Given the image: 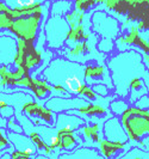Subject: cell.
I'll use <instances>...</instances> for the list:
<instances>
[{"label": "cell", "mask_w": 149, "mask_h": 159, "mask_svg": "<svg viewBox=\"0 0 149 159\" xmlns=\"http://www.w3.org/2000/svg\"><path fill=\"white\" fill-rule=\"evenodd\" d=\"M107 68L116 90V95L121 98H126L129 85L135 78H143L149 95V71L143 64L142 55L135 50L119 53L107 60Z\"/></svg>", "instance_id": "6da1fadb"}, {"label": "cell", "mask_w": 149, "mask_h": 159, "mask_svg": "<svg viewBox=\"0 0 149 159\" xmlns=\"http://www.w3.org/2000/svg\"><path fill=\"white\" fill-rule=\"evenodd\" d=\"M84 65L67 60L64 57H55L50 60L47 68L41 73V79L50 85H60L72 96H79L86 85Z\"/></svg>", "instance_id": "7a4b0ae2"}, {"label": "cell", "mask_w": 149, "mask_h": 159, "mask_svg": "<svg viewBox=\"0 0 149 159\" xmlns=\"http://www.w3.org/2000/svg\"><path fill=\"white\" fill-rule=\"evenodd\" d=\"M121 121L129 140L140 141L144 135H149V112L147 110L129 108L122 115Z\"/></svg>", "instance_id": "3957f363"}, {"label": "cell", "mask_w": 149, "mask_h": 159, "mask_svg": "<svg viewBox=\"0 0 149 159\" xmlns=\"http://www.w3.org/2000/svg\"><path fill=\"white\" fill-rule=\"evenodd\" d=\"M44 6V4H43ZM43 10V8H42ZM43 18V12H35L31 15H26L12 19L8 25V30L13 32V36L20 39L24 42H33L38 31L41 19Z\"/></svg>", "instance_id": "277c9868"}, {"label": "cell", "mask_w": 149, "mask_h": 159, "mask_svg": "<svg viewBox=\"0 0 149 159\" xmlns=\"http://www.w3.org/2000/svg\"><path fill=\"white\" fill-rule=\"evenodd\" d=\"M44 39L49 48L59 49L67 41L71 26L63 16H50L44 24Z\"/></svg>", "instance_id": "5b68a950"}, {"label": "cell", "mask_w": 149, "mask_h": 159, "mask_svg": "<svg viewBox=\"0 0 149 159\" xmlns=\"http://www.w3.org/2000/svg\"><path fill=\"white\" fill-rule=\"evenodd\" d=\"M22 111L29 117L30 122L33 123V126H49V127L55 126L57 114L46 108V105L42 107L41 104L35 103L32 99L24 104Z\"/></svg>", "instance_id": "8992f818"}, {"label": "cell", "mask_w": 149, "mask_h": 159, "mask_svg": "<svg viewBox=\"0 0 149 159\" xmlns=\"http://www.w3.org/2000/svg\"><path fill=\"white\" fill-rule=\"evenodd\" d=\"M92 30L102 39L116 40L119 34V24L105 11H97L92 16Z\"/></svg>", "instance_id": "52a82bcc"}, {"label": "cell", "mask_w": 149, "mask_h": 159, "mask_svg": "<svg viewBox=\"0 0 149 159\" xmlns=\"http://www.w3.org/2000/svg\"><path fill=\"white\" fill-rule=\"evenodd\" d=\"M90 104V101L80 96H71V97H61V96H53L46 101V108L50 109L51 111L66 112L74 109H80Z\"/></svg>", "instance_id": "ba28073f"}, {"label": "cell", "mask_w": 149, "mask_h": 159, "mask_svg": "<svg viewBox=\"0 0 149 159\" xmlns=\"http://www.w3.org/2000/svg\"><path fill=\"white\" fill-rule=\"evenodd\" d=\"M103 135L105 140L116 143L126 145L129 141V136L126 134L124 126L118 116H110L104 123L103 127Z\"/></svg>", "instance_id": "9c48e42d"}, {"label": "cell", "mask_w": 149, "mask_h": 159, "mask_svg": "<svg viewBox=\"0 0 149 159\" xmlns=\"http://www.w3.org/2000/svg\"><path fill=\"white\" fill-rule=\"evenodd\" d=\"M7 136L16 151L23 152L29 158H35L37 156V153H38L37 148H36L35 143H32V140L28 134L13 133V132H8L7 130Z\"/></svg>", "instance_id": "30bf717a"}, {"label": "cell", "mask_w": 149, "mask_h": 159, "mask_svg": "<svg viewBox=\"0 0 149 159\" xmlns=\"http://www.w3.org/2000/svg\"><path fill=\"white\" fill-rule=\"evenodd\" d=\"M84 125H86V121L82 117L66 111L57 114L54 127H56L57 132H77Z\"/></svg>", "instance_id": "8fae6325"}, {"label": "cell", "mask_w": 149, "mask_h": 159, "mask_svg": "<svg viewBox=\"0 0 149 159\" xmlns=\"http://www.w3.org/2000/svg\"><path fill=\"white\" fill-rule=\"evenodd\" d=\"M18 54V46L13 37L0 36V66H11L15 64Z\"/></svg>", "instance_id": "7c38bea8"}, {"label": "cell", "mask_w": 149, "mask_h": 159, "mask_svg": "<svg viewBox=\"0 0 149 159\" xmlns=\"http://www.w3.org/2000/svg\"><path fill=\"white\" fill-rule=\"evenodd\" d=\"M109 70H105L103 66H86L85 67V81L87 85H93L105 81L106 85L111 89H113V84L111 79H105L104 77H109Z\"/></svg>", "instance_id": "4fadbf2b"}, {"label": "cell", "mask_w": 149, "mask_h": 159, "mask_svg": "<svg viewBox=\"0 0 149 159\" xmlns=\"http://www.w3.org/2000/svg\"><path fill=\"white\" fill-rule=\"evenodd\" d=\"M147 93H148V90H147L143 78H135L131 80V83L129 85V92H128L126 98H128L129 104L133 105L141 96L147 95Z\"/></svg>", "instance_id": "5bb4252c"}, {"label": "cell", "mask_w": 149, "mask_h": 159, "mask_svg": "<svg viewBox=\"0 0 149 159\" xmlns=\"http://www.w3.org/2000/svg\"><path fill=\"white\" fill-rule=\"evenodd\" d=\"M60 158H85V159H97L103 158L99 150H95L93 147H77L69 153L60 154Z\"/></svg>", "instance_id": "9a60e30c"}, {"label": "cell", "mask_w": 149, "mask_h": 159, "mask_svg": "<svg viewBox=\"0 0 149 159\" xmlns=\"http://www.w3.org/2000/svg\"><path fill=\"white\" fill-rule=\"evenodd\" d=\"M124 147H125V145H123V143H111L107 140L99 141V152L103 156V158H115V157H117L116 153H118Z\"/></svg>", "instance_id": "2e32d148"}, {"label": "cell", "mask_w": 149, "mask_h": 159, "mask_svg": "<svg viewBox=\"0 0 149 159\" xmlns=\"http://www.w3.org/2000/svg\"><path fill=\"white\" fill-rule=\"evenodd\" d=\"M57 134L61 139V147L64 151L72 152L81 145L80 139L74 134V132H57Z\"/></svg>", "instance_id": "e0dca14e"}, {"label": "cell", "mask_w": 149, "mask_h": 159, "mask_svg": "<svg viewBox=\"0 0 149 159\" xmlns=\"http://www.w3.org/2000/svg\"><path fill=\"white\" fill-rule=\"evenodd\" d=\"M73 7V2L69 0H53L50 1L51 16H66Z\"/></svg>", "instance_id": "ac0fdd59"}, {"label": "cell", "mask_w": 149, "mask_h": 159, "mask_svg": "<svg viewBox=\"0 0 149 159\" xmlns=\"http://www.w3.org/2000/svg\"><path fill=\"white\" fill-rule=\"evenodd\" d=\"M1 1L11 10H16V8L33 7L37 5H42L49 0H1Z\"/></svg>", "instance_id": "d6986e66"}, {"label": "cell", "mask_w": 149, "mask_h": 159, "mask_svg": "<svg viewBox=\"0 0 149 159\" xmlns=\"http://www.w3.org/2000/svg\"><path fill=\"white\" fill-rule=\"evenodd\" d=\"M109 108H110V111L112 115L121 117L130 108V104H129V102H125L123 98H119V99L115 98L110 102Z\"/></svg>", "instance_id": "ffe728a7"}, {"label": "cell", "mask_w": 149, "mask_h": 159, "mask_svg": "<svg viewBox=\"0 0 149 159\" xmlns=\"http://www.w3.org/2000/svg\"><path fill=\"white\" fill-rule=\"evenodd\" d=\"M15 147L8 139L7 130L4 127H0V156L4 153H12Z\"/></svg>", "instance_id": "44dd1931"}, {"label": "cell", "mask_w": 149, "mask_h": 159, "mask_svg": "<svg viewBox=\"0 0 149 159\" xmlns=\"http://www.w3.org/2000/svg\"><path fill=\"white\" fill-rule=\"evenodd\" d=\"M121 158H143L147 159L149 158V151H144L142 148H137V147H133L125 154H123Z\"/></svg>", "instance_id": "7402d4cb"}, {"label": "cell", "mask_w": 149, "mask_h": 159, "mask_svg": "<svg viewBox=\"0 0 149 159\" xmlns=\"http://www.w3.org/2000/svg\"><path fill=\"white\" fill-rule=\"evenodd\" d=\"M6 129H7L8 132H13V133H24L23 126L18 121L16 115L6 120Z\"/></svg>", "instance_id": "603a6c76"}, {"label": "cell", "mask_w": 149, "mask_h": 159, "mask_svg": "<svg viewBox=\"0 0 149 159\" xmlns=\"http://www.w3.org/2000/svg\"><path fill=\"white\" fill-rule=\"evenodd\" d=\"M115 49V40L111 39H100L98 43V50H100L104 54H110Z\"/></svg>", "instance_id": "cb8c5ba5"}, {"label": "cell", "mask_w": 149, "mask_h": 159, "mask_svg": "<svg viewBox=\"0 0 149 159\" xmlns=\"http://www.w3.org/2000/svg\"><path fill=\"white\" fill-rule=\"evenodd\" d=\"M92 90H93L97 95L102 96V97H107L109 93H110V88L106 84H103V83L93 84L92 85Z\"/></svg>", "instance_id": "d4e9b609"}, {"label": "cell", "mask_w": 149, "mask_h": 159, "mask_svg": "<svg viewBox=\"0 0 149 159\" xmlns=\"http://www.w3.org/2000/svg\"><path fill=\"white\" fill-rule=\"evenodd\" d=\"M133 105H135V108L141 109V110H148L149 109V95L147 93V95L141 96Z\"/></svg>", "instance_id": "484cf974"}, {"label": "cell", "mask_w": 149, "mask_h": 159, "mask_svg": "<svg viewBox=\"0 0 149 159\" xmlns=\"http://www.w3.org/2000/svg\"><path fill=\"white\" fill-rule=\"evenodd\" d=\"M15 114H16V110L11 104H6V105L0 108V116L2 119L7 120L10 117H12V116H15Z\"/></svg>", "instance_id": "4316f807"}, {"label": "cell", "mask_w": 149, "mask_h": 159, "mask_svg": "<svg viewBox=\"0 0 149 159\" xmlns=\"http://www.w3.org/2000/svg\"><path fill=\"white\" fill-rule=\"evenodd\" d=\"M79 96L86 98L87 101H93V99L97 98V93H95L93 90H92V88H90L87 84L82 88V90L80 91V95Z\"/></svg>", "instance_id": "83f0119b"}]
</instances>
